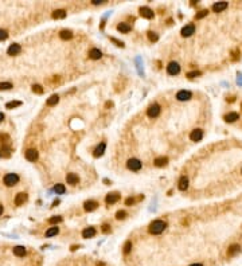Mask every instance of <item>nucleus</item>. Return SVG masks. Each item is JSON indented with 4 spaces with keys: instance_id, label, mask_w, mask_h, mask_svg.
<instances>
[{
    "instance_id": "obj_19",
    "label": "nucleus",
    "mask_w": 242,
    "mask_h": 266,
    "mask_svg": "<svg viewBox=\"0 0 242 266\" xmlns=\"http://www.w3.org/2000/svg\"><path fill=\"white\" fill-rule=\"evenodd\" d=\"M105 148H106V144H105V143H101L100 145H98L96 149H94V152H93L94 157H101L102 155H104V152H105Z\"/></svg>"
},
{
    "instance_id": "obj_26",
    "label": "nucleus",
    "mask_w": 242,
    "mask_h": 266,
    "mask_svg": "<svg viewBox=\"0 0 242 266\" xmlns=\"http://www.w3.org/2000/svg\"><path fill=\"white\" fill-rule=\"evenodd\" d=\"M59 38L63 39V40H69L73 38V32L70 31V30H62V31L59 32Z\"/></svg>"
},
{
    "instance_id": "obj_32",
    "label": "nucleus",
    "mask_w": 242,
    "mask_h": 266,
    "mask_svg": "<svg viewBox=\"0 0 242 266\" xmlns=\"http://www.w3.org/2000/svg\"><path fill=\"white\" fill-rule=\"evenodd\" d=\"M9 141H11V139H9L8 134H0V143H2L3 145L9 144Z\"/></svg>"
},
{
    "instance_id": "obj_16",
    "label": "nucleus",
    "mask_w": 242,
    "mask_h": 266,
    "mask_svg": "<svg viewBox=\"0 0 242 266\" xmlns=\"http://www.w3.org/2000/svg\"><path fill=\"white\" fill-rule=\"evenodd\" d=\"M227 8V3L226 2H218L213 5V11L214 12H222Z\"/></svg>"
},
{
    "instance_id": "obj_33",
    "label": "nucleus",
    "mask_w": 242,
    "mask_h": 266,
    "mask_svg": "<svg viewBox=\"0 0 242 266\" xmlns=\"http://www.w3.org/2000/svg\"><path fill=\"white\" fill-rule=\"evenodd\" d=\"M148 39L151 40V42H158V40H159V35L156 32H153V31H149L148 32Z\"/></svg>"
},
{
    "instance_id": "obj_48",
    "label": "nucleus",
    "mask_w": 242,
    "mask_h": 266,
    "mask_svg": "<svg viewBox=\"0 0 242 266\" xmlns=\"http://www.w3.org/2000/svg\"><path fill=\"white\" fill-rule=\"evenodd\" d=\"M105 106H106V107L110 106V107H112V106H113V104H112V102H106V105H105Z\"/></svg>"
},
{
    "instance_id": "obj_38",
    "label": "nucleus",
    "mask_w": 242,
    "mask_h": 266,
    "mask_svg": "<svg viewBox=\"0 0 242 266\" xmlns=\"http://www.w3.org/2000/svg\"><path fill=\"white\" fill-rule=\"evenodd\" d=\"M59 222H62V217H53L49 219V223L54 224V223H59Z\"/></svg>"
},
{
    "instance_id": "obj_1",
    "label": "nucleus",
    "mask_w": 242,
    "mask_h": 266,
    "mask_svg": "<svg viewBox=\"0 0 242 266\" xmlns=\"http://www.w3.org/2000/svg\"><path fill=\"white\" fill-rule=\"evenodd\" d=\"M167 227V223L164 220H162V219H156V220H153L151 224H149V233L151 234H153V235H159V234H162L163 231H164V228Z\"/></svg>"
},
{
    "instance_id": "obj_24",
    "label": "nucleus",
    "mask_w": 242,
    "mask_h": 266,
    "mask_svg": "<svg viewBox=\"0 0 242 266\" xmlns=\"http://www.w3.org/2000/svg\"><path fill=\"white\" fill-rule=\"evenodd\" d=\"M117 30H118V31H120L121 34H128L129 31H131V26H129L128 23L122 22V23H120V24L117 26Z\"/></svg>"
},
{
    "instance_id": "obj_20",
    "label": "nucleus",
    "mask_w": 242,
    "mask_h": 266,
    "mask_svg": "<svg viewBox=\"0 0 242 266\" xmlns=\"http://www.w3.org/2000/svg\"><path fill=\"white\" fill-rule=\"evenodd\" d=\"M78 176L76 173H67V176H66V181H67V184H70V186H76V184H78Z\"/></svg>"
},
{
    "instance_id": "obj_36",
    "label": "nucleus",
    "mask_w": 242,
    "mask_h": 266,
    "mask_svg": "<svg viewBox=\"0 0 242 266\" xmlns=\"http://www.w3.org/2000/svg\"><path fill=\"white\" fill-rule=\"evenodd\" d=\"M9 89H12V83H9V82L0 83V90H9Z\"/></svg>"
},
{
    "instance_id": "obj_37",
    "label": "nucleus",
    "mask_w": 242,
    "mask_h": 266,
    "mask_svg": "<svg viewBox=\"0 0 242 266\" xmlns=\"http://www.w3.org/2000/svg\"><path fill=\"white\" fill-rule=\"evenodd\" d=\"M131 249H132V242L131 241H127V242H125V245H124V253L128 254L129 251H131Z\"/></svg>"
},
{
    "instance_id": "obj_35",
    "label": "nucleus",
    "mask_w": 242,
    "mask_h": 266,
    "mask_svg": "<svg viewBox=\"0 0 242 266\" xmlns=\"http://www.w3.org/2000/svg\"><path fill=\"white\" fill-rule=\"evenodd\" d=\"M32 92L34 93H36V94H43V87L40 86V85H32Z\"/></svg>"
},
{
    "instance_id": "obj_34",
    "label": "nucleus",
    "mask_w": 242,
    "mask_h": 266,
    "mask_svg": "<svg viewBox=\"0 0 242 266\" xmlns=\"http://www.w3.org/2000/svg\"><path fill=\"white\" fill-rule=\"evenodd\" d=\"M125 218H127V213H125L124 210H120V211H117V214H116V219L121 220V219H125Z\"/></svg>"
},
{
    "instance_id": "obj_46",
    "label": "nucleus",
    "mask_w": 242,
    "mask_h": 266,
    "mask_svg": "<svg viewBox=\"0 0 242 266\" xmlns=\"http://www.w3.org/2000/svg\"><path fill=\"white\" fill-rule=\"evenodd\" d=\"M3 120H4V114H3L2 112H0V122H2Z\"/></svg>"
},
{
    "instance_id": "obj_5",
    "label": "nucleus",
    "mask_w": 242,
    "mask_h": 266,
    "mask_svg": "<svg viewBox=\"0 0 242 266\" xmlns=\"http://www.w3.org/2000/svg\"><path fill=\"white\" fill-rule=\"evenodd\" d=\"M147 114H148V117H151V118H155V117H158L160 114V106L158 104H153L148 107V110H147Z\"/></svg>"
},
{
    "instance_id": "obj_2",
    "label": "nucleus",
    "mask_w": 242,
    "mask_h": 266,
    "mask_svg": "<svg viewBox=\"0 0 242 266\" xmlns=\"http://www.w3.org/2000/svg\"><path fill=\"white\" fill-rule=\"evenodd\" d=\"M19 181V176L16 173H7L4 176V184L7 187H12L15 184H18Z\"/></svg>"
},
{
    "instance_id": "obj_13",
    "label": "nucleus",
    "mask_w": 242,
    "mask_h": 266,
    "mask_svg": "<svg viewBox=\"0 0 242 266\" xmlns=\"http://www.w3.org/2000/svg\"><path fill=\"white\" fill-rule=\"evenodd\" d=\"M140 15L145 19H152L155 13H153V11L151 8H148V7H141L140 8Z\"/></svg>"
},
{
    "instance_id": "obj_27",
    "label": "nucleus",
    "mask_w": 242,
    "mask_h": 266,
    "mask_svg": "<svg viewBox=\"0 0 242 266\" xmlns=\"http://www.w3.org/2000/svg\"><path fill=\"white\" fill-rule=\"evenodd\" d=\"M53 18L54 19H65L66 18V11L65 9H55L53 12Z\"/></svg>"
},
{
    "instance_id": "obj_6",
    "label": "nucleus",
    "mask_w": 242,
    "mask_h": 266,
    "mask_svg": "<svg viewBox=\"0 0 242 266\" xmlns=\"http://www.w3.org/2000/svg\"><path fill=\"white\" fill-rule=\"evenodd\" d=\"M118 200H120V194L118 192H110V194L106 195V198H105L106 204H114V203H117Z\"/></svg>"
},
{
    "instance_id": "obj_49",
    "label": "nucleus",
    "mask_w": 242,
    "mask_h": 266,
    "mask_svg": "<svg viewBox=\"0 0 242 266\" xmlns=\"http://www.w3.org/2000/svg\"><path fill=\"white\" fill-rule=\"evenodd\" d=\"M78 247H80V246H71V250H73V251H74V250H77V249H78Z\"/></svg>"
},
{
    "instance_id": "obj_17",
    "label": "nucleus",
    "mask_w": 242,
    "mask_h": 266,
    "mask_svg": "<svg viewBox=\"0 0 242 266\" xmlns=\"http://www.w3.org/2000/svg\"><path fill=\"white\" fill-rule=\"evenodd\" d=\"M178 187L180 191H186L188 188V177L187 176H182L179 179V183H178Z\"/></svg>"
},
{
    "instance_id": "obj_21",
    "label": "nucleus",
    "mask_w": 242,
    "mask_h": 266,
    "mask_svg": "<svg viewBox=\"0 0 242 266\" xmlns=\"http://www.w3.org/2000/svg\"><path fill=\"white\" fill-rule=\"evenodd\" d=\"M27 253L26 247L24 246H15L13 247V254L16 255V257H24Z\"/></svg>"
},
{
    "instance_id": "obj_28",
    "label": "nucleus",
    "mask_w": 242,
    "mask_h": 266,
    "mask_svg": "<svg viewBox=\"0 0 242 266\" xmlns=\"http://www.w3.org/2000/svg\"><path fill=\"white\" fill-rule=\"evenodd\" d=\"M58 102H59V97H58V94H53V96L47 100L46 104H47V106H54V105H57Z\"/></svg>"
},
{
    "instance_id": "obj_43",
    "label": "nucleus",
    "mask_w": 242,
    "mask_h": 266,
    "mask_svg": "<svg viewBox=\"0 0 242 266\" xmlns=\"http://www.w3.org/2000/svg\"><path fill=\"white\" fill-rule=\"evenodd\" d=\"M102 231H104L105 234L110 233V226H109V224H104V226H102Z\"/></svg>"
},
{
    "instance_id": "obj_8",
    "label": "nucleus",
    "mask_w": 242,
    "mask_h": 266,
    "mask_svg": "<svg viewBox=\"0 0 242 266\" xmlns=\"http://www.w3.org/2000/svg\"><path fill=\"white\" fill-rule=\"evenodd\" d=\"M22 51V47H20V45H18V43H12L11 46L8 47V50H7V54L11 56H15L18 55V54Z\"/></svg>"
},
{
    "instance_id": "obj_18",
    "label": "nucleus",
    "mask_w": 242,
    "mask_h": 266,
    "mask_svg": "<svg viewBox=\"0 0 242 266\" xmlns=\"http://www.w3.org/2000/svg\"><path fill=\"white\" fill-rule=\"evenodd\" d=\"M223 120L226 121V122H234V121L240 120V114L236 113V112H231L229 114H226V116L223 117Z\"/></svg>"
},
{
    "instance_id": "obj_40",
    "label": "nucleus",
    "mask_w": 242,
    "mask_h": 266,
    "mask_svg": "<svg viewBox=\"0 0 242 266\" xmlns=\"http://www.w3.org/2000/svg\"><path fill=\"white\" fill-rule=\"evenodd\" d=\"M199 75H202V73L200 71H190V73H187V77H188V78H195V77H199Z\"/></svg>"
},
{
    "instance_id": "obj_41",
    "label": "nucleus",
    "mask_w": 242,
    "mask_h": 266,
    "mask_svg": "<svg viewBox=\"0 0 242 266\" xmlns=\"http://www.w3.org/2000/svg\"><path fill=\"white\" fill-rule=\"evenodd\" d=\"M7 38H8V32H7L6 30L0 28V40H6Z\"/></svg>"
},
{
    "instance_id": "obj_7",
    "label": "nucleus",
    "mask_w": 242,
    "mask_h": 266,
    "mask_svg": "<svg viewBox=\"0 0 242 266\" xmlns=\"http://www.w3.org/2000/svg\"><path fill=\"white\" fill-rule=\"evenodd\" d=\"M38 157H39V153H38V151H36V149H32V148H31V149H27L26 151V159L28 160V161H32V163H34V161L38 160Z\"/></svg>"
},
{
    "instance_id": "obj_23",
    "label": "nucleus",
    "mask_w": 242,
    "mask_h": 266,
    "mask_svg": "<svg viewBox=\"0 0 242 266\" xmlns=\"http://www.w3.org/2000/svg\"><path fill=\"white\" fill-rule=\"evenodd\" d=\"M101 56H102V53H101L98 49H91L90 51H89V58H90V59H94V60H96V59H100Z\"/></svg>"
},
{
    "instance_id": "obj_44",
    "label": "nucleus",
    "mask_w": 242,
    "mask_h": 266,
    "mask_svg": "<svg viewBox=\"0 0 242 266\" xmlns=\"http://www.w3.org/2000/svg\"><path fill=\"white\" fill-rule=\"evenodd\" d=\"M110 40H112V42H114V43H116V45H117V46H120V47H124V43H122V42H120V40H117L116 38H110Z\"/></svg>"
},
{
    "instance_id": "obj_12",
    "label": "nucleus",
    "mask_w": 242,
    "mask_h": 266,
    "mask_svg": "<svg viewBox=\"0 0 242 266\" xmlns=\"http://www.w3.org/2000/svg\"><path fill=\"white\" fill-rule=\"evenodd\" d=\"M203 137V130L202 129H194L191 133H190V139L191 141H200Z\"/></svg>"
},
{
    "instance_id": "obj_47",
    "label": "nucleus",
    "mask_w": 242,
    "mask_h": 266,
    "mask_svg": "<svg viewBox=\"0 0 242 266\" xmlns=\"http://www.w3.org/2000/svg\"><path fill=\"white\" fill-rule=\"evenodd\" d=\"M3 210H4V207H3V204H0V215L3 214Z\"/></svg>"
},
{
    "instance_id": "obj_14",
    "label": "nucleus",
    "mask_w": 242,
    "mask_h": 266,
    "mask_svg": "<svg viewBox=\"0 0 242 266\" xmlns=\"http://www.w3.org/2000/svg\"><path fill=\"white\" fill-rule=\"evenodd\" d=\"M97 206H98V203L96 200H87V202H85L84 203V208H85V211H94L97 208Z\"/></svg>"
},
{
    "instance_id": "obj_4",
    "label": "nucleus",
    "mask_w": 242,
    "mask_h": 266,
    "mask_svg": "<svg viewBox=\"0 0 242 266\" xmlns=\"http://www.w3.org/2000/svg\"><path fill=\"white\" fill-rule=\"evenodd\" d=\"M180 71V66L178 62H171L168 63V66H167V73L169 74V75H176V74H179Z\"/></svg>"
},
{
    "instance_id": "obj_45",
    "label": "nucleus",
    "mask_w": 242,
    "mask_h": 266,
    "mask_svg": "<svg viewBox=\"0 0 242 266\" xmlns=\"http://www.w3.org/2000/svg\"><path fill=\"white\" fill-rule=\"evenodd\" d=\"M91 3H93L94 5H97V4H101V3H104L102 0H91Z\"/></svg>"
},
{
    "instance_id": "obj_15",
    "label": "nucleus",
    "mask_w": 242,
    "mask_h": 266,
    "mask_svg": "<svg viewBox=\"0 0 242 266\" xmlns=\"http://www.w3.org/2000/svg\"><path fill=\"white\" fill-rule=\"evenodd\" d=\"M96 235V228L94 227H86L85 230L82 231V237L85 239H89V238H93Z\"/></svg>"
},
{
    "instance_id": "obj_29",
    "label": "nucleus",
    "mask_w": 242,
    "mask_h": 266,
    "mask_svg": "<svg viewBox=\"0 0 242 266\" xmlns=\"http://www.w3.org/2000/svg\"><path fill=\"white\" fill-rule=\"evenodd\" d=\"M58 233H59V228H58L57 226H55V227H50L49 230L46 231V237H47V238L54 237V235H57Z\"/></svg>"
},
{
    "instance_id": "obj_9",
    "label": "nucleus",
    "mask_w": 242,
    "mask_h": 266,
    "mask_svg": "<svg viewBox=\"0 0 242 266\" xmlns=\"http://www.w3.org/2000/svg\"><path fill=\"white\" fill-rule=\"evenodd\" d=\"M191 97H192V94L188 90H180V92L176 93V98L179 101H188V100H191Z\"/></svg>"
},
{
    "instance_id": "obj_30",
    "label": "nucleus",
    "mask_w": 242,
    "mask_h": 266,
    "mask_svg": "<svg viewBox=\"0 0 242 266\" xmlns=\"http://www.w3.org/2000/svg\"><path fill=\"white\" fill-rule=\"evenodd\" d=\"M22 105V102L20 101H11V102H7L6 104V107L7 109H13V107H18Z\"/></svg>"
},
{
    "instance_id": "obj_3",
    "label": "nucleus",
    "mask_w": 242,
    "mask_h": 266,
    "mask_svg": "<svg viewBox=\"0 0 242 266\" xmlns=\"http://www.w3.org/2000/svg\"><path fill=\"white\" fill-rule=\"evenodd\" d=\"M127 167L129 168L131 171H140L141 169V161L139 159H129L128 163H127Z\"/></svg>"
},
{
    "instance_id": "obj_11",
    "label": "nucleus",
    "mask_w": 242,
    "mask_h": 266,
    "mask_svg": "<svg viewBox=\"0 0 242 266\" xmlns=\"http://www.w3.org/2000/svg\"><path fill=\"white\" fill-rule=\"evenodd\" d=\"M195 32V26L192 24H187L182 28V31H180V34H182V36H191L192 34Z\"/></svg>"
},
{
    "instance_id": "obj_10",
    "label": "nucleus",
    "mask_w": 242,
    "mask_h": 266,
    "mask_svg": "<svg viewBox=\"0 0 242 266\" xmlns=\"http://www.w3.org/2000/svg\"><path fill=\"white\" fill-rule=\"evenodd\" d=\"M27 199H28V195L24 194V192H19L18 195L15 196V204L16 206H23V204L27 202Z\"/></svg>"
},
{
    "instance_id": "obj_31",
    "label": "nucleus",
    "mask_w": 242,
    "mask_h": 266,
    "mask_svg": "<svg viewBox=\"0 0 242 266\" xmlns=\"http://www.w3.org/2000/svg\"><path fill=\"white\" fill-rule=\"evenodd\" d=\"M54 191L58 194V195H62L65 194V191H66V188H65L63 184H57L55 187H54Z\"/></svg>"
},
{
    "instance_id": "obj_39",
    "label": "nucleus",
    "mask_w": 242,
    "mask_h": 266,
    "mask_svg": "<svg viewBox=\"0 0 242 266\" xmlns=\"http://www.w3.org/2000/svg\"><path fill=\"white\" fill-rule=\"evenodd\" d=\"M207 13H209V11H207V9H202V11H199V12L196 13L195 18H196V19H202V18H204V16L207 15Z\"/></svg>"
},
{
    "instance_id": "obj_25",
    "label": "nucleus",
    "mask_w": 242,
    "mask_h": 266,
    "mask_svg": "<svg viewBox=\"0 0 242 266\" xmlns=\"http://www.w3.org/2000/svg\"><path fill=\"white\" fill-rule=\"evenodd\" d=\"M167 163H168V159L167 157H158V159H155V161H153V164H155L156 167H166L167 166Z\"/></svg>"
},
{
    "instance_id": "obj_22",
    "label": "nucleus",
    "mask_w": 242,
    "mask_h": 266,
    "mask_svg": "<svg viewBox=\"0 0 242 266\" xmlns=\"http://www.w3.org/2000/svg\"><path fill=\"white\" fill-rule=\"evenodd\" d=\"M240 250H241L240 245H231L229 247V250H227V255H229V257H234L236 254L240 253Z\"/></svg>"
},
{
    "instance_id": "obj_42",
    "label": "nucleus",
    "mask_w": 242,
    "mask_h": 266,
    "mask_svg": "<svg viewBox=\"0 0 242 266\" xmlns=\"http://www.w3.org/2000/svg\"><path fill=\"white\" fill-rule=\"evenodd\" d=\"M135 202H136L135 198H128V199L125 200V204H127V206H131V204H133Z\"/></svg>"
},
{
    "instance_id": "obj_50",
    "label": "nucleus",
    "mask_w": 242,
    "mask_h": 266,
    "mask_svg": "<svg viewBox=\"0 0 242 266\" xmlns=\"http://www.w3.org/2000/svg\"><path fill=\"white\" fill-rule=\"evenodd\" d=\"M190 266H203V265H200V264H192V265H190Z\"/></svg>"
}]
</instances>
